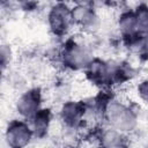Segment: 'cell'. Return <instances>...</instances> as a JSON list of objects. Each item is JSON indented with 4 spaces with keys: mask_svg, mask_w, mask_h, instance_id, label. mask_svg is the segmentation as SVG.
<instances>
[{
    "mask_svg": "<svg viewBox=\"0 0 148 148\" xmlns=\"http://www.w3.org/2000/svg\"><path fill=\"white\" fill-rule=\"evenodd\" d=\"M118 28L120 30V34L124 38L130 39L133 42L139 37L136 32V25H135V15L134 12H124L118 20Z\"/></svg>",
    "mask_w": 148,
    "mask_h": 148,
    "instance_id": "10",
    "label": "cell"
},
{
    "mask_svg": "<svg viewBox=\"0 0 148 148\" xmlns=\"http://www.w3.org/2000/svg\"><path fill=\"white\" fill-rule=\"evenodd\" d=\"M91 60L87 47L73 39L66 42L61 51V61L71 71H83Z\"/></svg>",
    "mask_w": 148,
    "mask_h": 148,
    "instance_id": "3",
    "label": "cell"
},
{
    "mask_svg": "<svg viewBox=\"0 0 148 148\" xmlns=\"http://www.w3.org/2000/svg\"><path fill=\"white\" fill-rule=\"evenodd\" d=\"M132 43L135 46L138 57L143 61H148V35L139 36Z\"/></svg>",
    "mask_w": 148,
    "mask_h": 148,
    "instance_id": "13",
    "label": "cell"
},
{
    "mask_svg": "<svg viewBox=\"0 0 148 148\" xmlns=\"http://www.w3.org/2000/svg\"><path fill=\"white\" fill-rule=\"evenodd\" d=\"M52 111L49 108H40L34 114V117L30 119V126L34 131L35 138L42 139L47 134L52 121Z\"/></svg>",
    "mask_w": 148,
    "mask_h": 148,
    "instance_id": "9",
    "label": "cell"
},
{
    "mask_svg": "<svg viewBox=\"0 0 148 148\" xmlns=\"http://www.w3.org/2000/svg\"><path fill=\"white\" fill-rule=\"evenodd\" d=\"M58 1H65V0H57V2H58Z\"/></svg>",
    "mask_w": 148,
    "mask_h": 148,
    "instance_id": "16",
    "label": "cell"
},
{
    "mask_svg": "<svg viewBox=\"0 0 148 148\" xmlns=\"http://www.w3.org/2000/svg\"><path fill=\"white\" fill-rule=\"evenodd\" d=\"M87 113V105L79 101H67L60 108V119L68 128L79 127L84 120Z\"/></svg>",
    "mask_w": 148,
    "mask_h": 148,
    "instance_id": "7",
    "label": "cell"
},
{
    "mask_svg": "<svg viewBox=\"0 0 148 148\" xmlns=\"http://www.w3.org/2000/svg\"><path fill=\"white\" fill-rule=\"evenodd\" d=\"M47 24L54 36H66L71 28L74 27L72 18V9L64 1H58L51 7L47 14Z\"/></svg>",
    "mask_w": 148,
    "mask_h": 148,
    "instance_id": "2",
    "label": "cell"
},
{
    "mask_svg": "<svg viewBox=\"0 0 148 148\" xmlns=\"http://www.w3.org/2000/svg\"><path fill=\"white\" fill-rule=\"evenodd\" d=\"M136 32L139 36L148 35V6L139 5L134 10Z\"/></svg>",
    "mask_w": 148,
    "mask_h": 148,
    "instance_id": "12",
    "label": "cell"
},
{
    "mask_svg": "<svg viewBox=\"0 0 148 148\" xmlns=\"http://www.w3.org/2000/svg\"><path fill=\"white\" fill-rule=\"evenodd\" d=\"M83 72L87 80L96 87L112 86V66L99 58H91Z\"/></svg>",
    "mask_w": 148,
    "mask_h": 148,
    "instance_id": "5",
    "label": "cell"
},
{
    "mask_svg": "<svg viewBox=\"0 0 148 148\" xmlns=\"http://www.w3.org/2000/svg\"><path fill=\"white\" fill-rule=\"evenodd\" d=\"M72 18L74 27H77L83 31H92L98 24V16L89 5H76L73 7Z\"/></svg>",
    "mask_w": 148,
    "mask_h": 148,
    "instance_id": "8",
    "label": "cell"
},
{
    "mask_svg": "<svg viewBox=\"0 0 148 148\" xmlns=\"http://www.w3.org/2000/svg\"><path fill=\"white\" fill-rule=\"evenodd\" d=\"M43 103V92L38 87L30 88L22 92L16 101L15 109L21 118L30 120L34 114L42 108Z\"/></svg>",
    "mask_w": 148,
    "mask_h": 148,
    "instance_id": "6",
    "label": "cell"
},
{
    "mask_svg": "<svg viewBox=\"0 0 148 148\" xmlns=\"http://www.w3.org/2000/svg\"><path fill=\"white\" fill-rule=\"evenodd\" d=\"M134 68L127 62L112 66V84H121L130 81L134 76Z\"/></svg>",
    "mask_w": 148,
    "mask_h": 148,
    "instance_id": "11",
    "label": "cell"
},
{
    "mask_svg": "<svg viewBox=\"0 0 148 148\" xmlns=\"http://www.w3.org/2000/svg\"><path fill=\"white\" fill-rule=\"evenodd\" d=\"M136 92H138V96L140 97V99L142 102H145L146 104H148V79L141 81L138 84Z\"/></svg>",
    "mask_w": 148,
    "mask_h": 148,
    "instance_id": "15",
    "label": "cell"
},
{
    "mask_svg": "<svg viewBox=\"0 0 148 148\" xmlns=\"http://www.w3.org/2000/svg\"><path fill=\"white\" fill-rule=\"evenodd\" d=\"M1 67H2V71L6 69V67L10 64V60H12V49L9 45H2L1 46Z\"/></svg>",
    "mask_w": 148,
    "mask_h": 148,
    "instance_id": "14",
    "label": "cell"
},
{
    "mask_svg": "<svg viewBox=\"0 0 148 148\" xmlns=\"http://www.w3.org/2000/svg\"><path fill=\"white\" fill-rule=\"evenodd\" d=\"M103 118L112 128L121 133L133 131L138 124L136 113L128 105L113 98L108 101L103 111Z\"/></svg>",
    "mask_w": 148,
    "mask_h": 148,
    "instance_id": "1",
    "label": "cell"
},
{
    "mask_svg": "<svg viewBox=\"0 0 148 148\" xmlns=\"http://www.w3.org/2000/svg\"><path fill=\"white\" fill-rule=\"evenodd\" d=\"M35 138L34 131L25 119H13L8 123L5 131V140L12 148H22L30 143Z\"/></svg>",
    "mask_w": 148,
    "mask_h": 148,
    "instance_id": "4",
    "label": "cell"
}]
</instances>
